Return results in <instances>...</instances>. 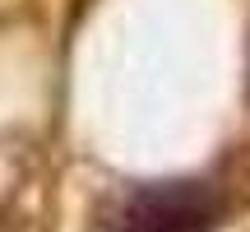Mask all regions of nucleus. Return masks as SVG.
<instances>
[{
	"instance_id": "obj_1",
	"label": "nucleus",
	"mask_w": 250,
	"mask_h": 232,
	"mask_svg": "<svg viewBox=\"0 0 250 232\" xmlns=\"http://www.w3.org/2000/svg\"><path fill=\"white\" fill-rule=\"evenodd\" d=\"M232 214V195L213 177H181L130 186L111 205L107 232H218Z\"/></svg>"
}]
</instances>
